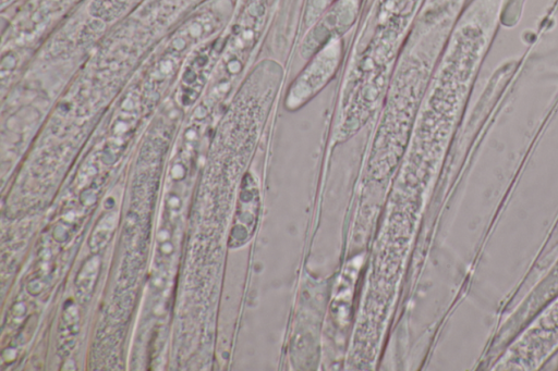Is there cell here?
Here are the masks:
<instances>
[{
  "mask_svg": "<svg viewBox=\"0 0 558 371\" xmlns=\"http://www.w3.org/2000/svg\"><path fill=\"white\" fill-rule=\"evenodd\" d=\"M558 348V298L508 347L498 370H534Z\"/></svg>",
  "mask_w": 558,
  "mask_h": 371,
  "instance_id": "6da1fadb",
  "label": "cell"
}]
</instances>
